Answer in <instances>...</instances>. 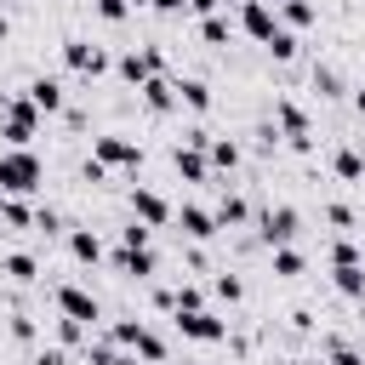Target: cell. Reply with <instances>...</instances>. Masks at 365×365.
Here are the masks:
<instances>
[{"instance_id": "6da1fadb", "label": "cell", "mask_w": 365, "mask_h": 365, "mask_svg": "<svg viewBox=\"0 0 365 365\" xmlns=\"http://www.w3.org/2000/svg\"><path fill=\"white\" fill-rule=\"evenodd\" d=\"M40 177H46L40 154H29V148H6L0 154V194H34Z\"/></svg>"}, {"instance_id": "7a4b0ae2", "label": "cell", "mask_w": 365, "mask_h": 365, "mask_svg": "<svg viewBox=\"0 0 365 365\" xmlns=\"http://www.w3.org/2000/svg\"><path fill=\"white\" fill-rule=\"evenodd\" d=\"M0 120H6L0 137H6L11 148H29V137L40 131V108L29 103V91H23V97H0Z\"/></svg>"}, {"instance_id": "3957f363", "label": "cell", "mask_w": 365, "mask_h": 365, "mask_svg": "<svg viewBox=\"0 0 365 365\" xmlns=\"http://www.w3.org/2000/svg\"><path fill=\"white\" fill-rule=\"evenodd\" d=\"M114 342H120V348H131V354H137V359H148V365H160V359H165V336H160V331H148L143 319H120V325H114Z\"/></svg>"}, {"instance_id": "277c9868", "label": "cell", "mask_w": 365, "mask_h": 365, "mask_svg": "<svg viewBox=\"0 0 365 365\" xmlns=\"http://www.w3.org/2000/svg\"><path fill=\"white\" fill-rule=\"evenodd\" d=\"M63 63H68L74 74H86V80L108 74V51H103V46H91V40H80V34H68V40H63Z\"/></svg>"}, {"instance_id": "5b68a950", "label": "cell", "mask_w": 365, "mask_h": 365, "mask_svg": "<svg viewBox=\"0 0 365 365\" xmlns=\"http://www.w3.org/2000/svg\"><path fill=\"white\" fill-rule=\"evenodd\" d=\"M120 80H131V86H143V80H154L160 68H165V57H160V46H137V51H125L120 63Z\"/></svg>"}, {"instance_id": "8992f818", "label": "cell", "mask_w": 365, "mask_h": 365, "mask_svg": "<svg viewBox=\"0 0 365 365\" xmlns=\"http://www.w3.org/2000/svg\"><path fill=\"white\" fill-rule=\"evenodd\" d=\"M274 125H279V137H285L291 148H308V114H302L291 97H274Z\"/></svg>"}, {"instance_id": "52a82bcc", "label": "cell", "mask_w": 365, "mask_h": 365, "mask_svg": "<svg viewBox=\"0 0 365 365\" xmlns=\"http://www.w3.org/2000/svg\"><path fill=\"white\" fill-rule=\"evenodd\" d=\"M257 234H262L268 245H291V240H297V211H291V205H268V211L257 217Z\"/></svg>"}, {"instance_id": "ba28073f", "label": "cell", "mask_w": 365, "mask_h": 365, "mask_svg": "<svg viewBox=\"0 0 365 365\" xmlns=\"http://www.w3.org/2000/svg\"><path fill=\"white\" fill-rule=\"evenodd\" d=\"M177 331H182L188 342H222V336H228V325H222L217 314H205V308H188V314H177Z\"/></svg>"}, {"instance_id": "9c48e42d", "label": "cell", "mask_w": 365, "mask_h": 365, "mask_svg": "<svg viewBox=\"0 0 365 365\" xmlns=\"http://www.w3.org/2000/svg\"><path fill=\"white\" fill-rule=\"evenodd\" d=\"M91 148H97V160H103V165H143V143H131V137H120V131L97 137Z\"/></svg>"}, {"instance_id": "30bf717a", "label": "cell", "mask_w": 365, "mask_h": 365, "mask_svg": "<svg viewBox=\"0 0 365 365\" xmlns=\"http://www.w3.org/2000/svg\"><path fill=\"white\" fill-rule=\"evenodd\" d=\"M240 29H245L251 40H262V46H268V40H274V29H279V17H274V6H268V0H245V6H240Z\"/></svg>"}, {"instance_id": "8fae6325", "label": "cell", "mask_w": 365, "mask_h": 365, "mask_svg": "<svg viewBox=\"0 0 365 365\" xmlns=\"http://www.w3.org/2000/svg\"><path fill=\"white\" fill-rule=\"evenodd\" d=\"M131 217L148 222V228H165V222H171V205H165V194H154V188H131Z\"/></svg>"}, {"instance_id": "7c38bea8", "label": "cell", "mask_w": 365, "mask_h": 365, "mask_svg": "<svg viewBox=\"0 0 365 365\" xmlns=\"http://www.w3.org/2000/svg\"><path fill=\"white\" fill-rule=\"evenodd\" d=\"M57 308L68 314V319H80V325H91L103 308H97V297L86 291V285H57Z\"/></svg>"}, {"instance_id": "4fadbf2b", "label": "cell", "mask_w": 365, "mask_h": 365, "mask_svg": "<svg viewBox=\"0 0 365 365\" xmlns=\"http://www.w3.org/2000/svg\"><path fill=\"white\" fill-rule=\"evenodd\" d=\"M29 103H34L40 114H63V108H68V97H63V80H51V74H34V80H29Z\"/></svg>"}, {"instance_id": "5bb4252c", "label": "cell", "mask_w": 365, "mask_h": 365, "mask_svg": "<svg viewBox=\"0 0 365 365\" xmlns=\"http://www.w3.org/2000/svg\"><path fill=\"white\" fill-rule=\"evenodd\" d=\"M114 268H120L125 279H148V274H154V251H148V245H120V251H114Z\"/></svg>"}, {"instance_id": "9a60e30c", "label": "cell", "mask_w": 365, "mask_h": 365, "mask_svg": "<svg viewBox=\"0 0 365 365\" xmlns=\"http://www.w3.org/2000/svg\"><path fill=\"white\" fill-rule=\"evenodd\" d=\"M137 91H143V103H148L154 114H171V108H177V80H165V74H154V80H143Z\"/></svg>"}, {"instance_id": "2e32d148", "label": "cell", "mask_w": 365, "mask_h": 365, "mask_svg": "<svg viewBox=\"0 0 365 365\" xmlns=\"http://www.w3.org/2000/svg\"><path fill=\"white\" fill-rule=\"evenodd\" d=\"M177 222H182L188 240H211V234H217V211H205V205H182Z\"/></svg>"}, {"instance_id": "e0dca14e", "label": "cell", "mask_w": 365, "mask_h": 365, "mask_svg": "<svg viewBox=\"0 0 365 365\" xmlns=\"http://www.w3.org/2000/svg\"><path fill=\"white\" fill-rule=\"evenodd\" d=\"M171 165H177V177H188V182H205V177H211V165H205V154H200L194 143H188V148H177V154H171Z\"/></svg>"}, {"instance_id": "ac0fdd59", "label": "cell", "mask_w": 365, "mask_h": 365, "mask_svg": "<svg viewBox=\"0 0 365 365\" xmlns=\"http://www.w3.org/2000/svg\"><path fill=\"white\" fill-rule=\"evenodd\" d=\"M68 257H74V262H103V240H97L91 228H74V234H68Z\"/></svg>"}, {"instance_id": "d6986e66", "label": "cell", "mask_w": 365, "mask_h": 365, "mask_svg": "<svg viewBox=\"0 0 365 365\" xmlns=\"http://www.w3.org/2000/svg\"><path fill=\"white\" fill-rule=\"evenodd\" d=\"M0 222L6 228H34V205H23V194H6L0 200Z\"/></svg>"}, {"instance_id": "ffe728a7", "label": "cell", "mask_w": 365, "mask_h": 365, "mask_svg": "<svg viewBox=\"0 0 365 365\" xmlns=\"http://www.w3.org/2000/svg\"><path fill=\"white\" fill-rule=\"evenodd\" d=\"M177 103H188L194 114H205L211 108V86L205 80H177Z\"/></svg>"}, {"instance_id": "44dd1931", "label": "cell", "mask_w": 365, "mask_h": 365, "mask_svg": "<svg viewBox=\"0 0 365 365\" xmlns=\"http://www.w3.org/2000/svg\"><path fill=\"white\" fill-rule=\"evenodd\" d=\"M331 165H336V177H342V182H359V177H365V154H359V148H336V154H331Z\"/></svg>"}, {"instance_id": "7402d4cb", "label": "cell", "mask_w": 365, "mask_h": 365, "mask_svg": "<svg viewBox=\"0 0 365 365\" xmlns=\"http://www.w3.org/2000/svg\"><path fill=\"white\" fill-rule=\"evenodd\" d=\"M0 268H6V279H17V285H29V279H34V274H40V262H34V257H29V251H11V257H6V262H0Z\"/></svg>"}, {"instance_id": "603a6c76", "label": "cell", "mask_w": 365, "mask_h": 365, "mask_svg": "<svg viewBox=\"0 0 365 365\" xmlns=\"http://www.w3.org/2000/svg\"><path fill=\"white\" fill-rule=\"evenodd\" d=\"M274 6H279V17H285V29H308V23L319 17V11L308 6V0H274Z\"/></svg>"}, {"instance_id": "cb8c5ba5", "label": "cell", "mask_w": 365, "mask_h": 365, "mask_svg": "<svg viewBox=\"0 0 365 365\" xmlns=\"http://www.w3.org/2000/svg\"><path fill=\"white\" fill-rule=\"evenodd\" d=\"M336 291H342V297H365V262L336 268Z\"/></svg>"}, {"instance_id": "d4e9b609", "label": "cell", "mask_w": 365, "mask_h": 365, "mask_svg": "<svg viewBox=\"0 0 365 365\" xmlns=\"http://www.w3.org/2000/svg\"><path fill=\"white\" fill-rule=\"evenodd\" d=\"M245 217H251V211H245L240 194H222V200H217V222H222V228H234V222H245Z\"/></svg>"}, {"instance_id": "484cf974", "label": "cell", "mask_w": 365, "mask_h": 365, "mask_svg": "<svg viewBox=\"0 0 365 365\" xmlns=\"http://www.w3.org/2000/svg\"><path fill=\"white\" fill-rule=\"evenodd\" d=\"M274 274H279V279H297V274H302V251L274 245Z\"/></svg>"}, {"instance_id": "4316f807", "label": "cell", "mask_w": 365, "mask_h": 365, "mask_svg": "<svg viewBox=\"0 0 365 365\" xmlns=\"http://www.w3.org/2000/svg\"><path fill=\"white\" fill-rule=\"evenodd\" d=\"M205 148H211V165H228V171L240 165V143H228V137H211Z\"/></svg>"}, {"instance_id": "83f0119b", "label": "cell", "mask_w": 365, "mask_h": 365, "mask_svg": "<svg viewBox=\"0 0 365 365\" xmlns=\"http://www.w3.org/2000/svg\"><path fill=\"white\" fill-rule=\"evenodd\" d=\"M200 40H205V46H222V40H228V17H217V11L200 17Z\"/></svg>"}, {"instance_id": "f1b7e54d", "label": "cell", "mask_w": 365, "mask_h": 365, "mask_svg": "<svg viewBox=\"0 0 365 365\" xmlns=\"http://www.w3.org/2000/svg\"><path fill=\"white\" fill-rule=\"evenodd\" d=\"M268 51H274L279 63H291V57H297V34H291V29L279 23V29H274V40H268Z\"/></svg>"}, {"instance_id": "f546056e", "label": "cell", "mask_w": 365, "mask_h": 365, "mask_svg": "<svg viewBox=\"0 0 365 365\" xmlns=\"http://www.w3.org/2000/svg\"><path fill=\"white\" fill-rule=\"evenodd\" d=\"M331 262H336V268H348V262H365V245H354V240L342 234V240L331 245Z\"/></svg>"}, {"instance_id": "4dcf8cb0", "label": "cell", "mask_w": 365, "mask_h": 365, "mask_svg": "<svg viewBox=\"0 0 365 365\" xmlns=\"http://www.w3.org/2000/svg\"><path fill=\"white\" fill-rule=\"evenodd\" d=\"M211 291H217L222 302H240V297H245V285H240L234 274H217V279H211Z\"/></svg>"}, {"instance_id": "1f68e13d", "label": "cell", "mask_w": 365, "mask_h": 365, "mask_svg": "<svg viewBox=\"0 0 365 365\" xmlns=\"http://www.w3.org/2000/svg\"><path fill=\"white\" fill-rule=\"evenodd\" d=\"M91 6H97L103 23H125V11H131V0H91Z\"/></svg>"}, {"instance_id": "d6a6232c", "label": "cell", "mask_w": 365, "mask_h": 365, "mask_svg": "<svg viewBox=\"0 0 365 365\" xmlns=\"http://www.w3.org/2000/svg\"><path fill=\"white\" fill-rule=\"evenodd\" d=\"M325 222H331V228H342V234H354V211H348L342 200H336V205H325Z\"/></svg>"}, {"instance_id": "836d02e7", "label": "cell", "mask_w": 365, "mask_h": 365, "mask_svg": "<svg viewBox=\"0 0 365 365\" xmlns=\"http://www.w3.org/2000/svg\"><path fill=\"white\" fill-rule=\"evenodd\" d=\"M325 348H331V365H365V354H354V348H348V342H336V336H331Z\"/></svg>"}, {"instance_id": "e575fe53", "label": "cell", "mask_w": 365, "mask_h": 365, "mask_svg": "<svg viewBox=\"0 0 365 365\" xmlns=\"http://www.w3.org/2000/svg\"><path fill=\"white\" fill-rule=\"evenodd\" d=\"M80 331H86V325H80V319H68V314H63V319H57V342H63V348H68V342H80Z\"/></svg>"}, {"instance_id": "d590c367", "label": "cell", "mask_w": 365, "mask_h": 365, "mask_svg": "<svg viewBox=\"0 0 365 365\" xmlns=\"http://www.w3.org/2000/svg\"><path fill=\"white\" fill-rule=\"evenodd\" d=\"M11 336H17V342H34V319H29V314H11Z\"/></svg>"}, {"instance_id": "8d00e7d4", "label": "cell", "mask_w": 365, "mask_h": 365, "mask_svg": "<svg viewBox=\"0 0 365 365\" xmlns=\"http://www.w3.org/2000/svg\"><path fill=\"white\" fill-rule=\"evenodd\" d=\"M314 86L331 97V91H336V68H314Z\"/></svg>"}, {"instance_id": "74e56055", "label": "cell", "mask_w": 365, "mask_h": 365, "mask_svg": "<svg viewBox=\"0 0 365 365\" xmlns=\"http://www.w3.org/2000/svg\"><path fill=\"white\" fill-rule=\"evenodd\" d=\"M29 365H63V348H40V354H34Z\"/></svg>"}, {"instance_id": "f35d334b", "label": "cell", "mask_w": 365, "mask_h": 365, "mask_svg": "<svg viewBox=\"0 0 365 365\" xmlns=\"http://www.w3.org/2000/svg\"><path fill=\"white\" fill-rule=\"evenodd\" d=\"M217 6H222V0H188V11H194V17H211Z\"/></svg>"}, {"instance_id": "ab89813d", "label": "cell", "mask_w": 365, "mask_h": 365, "mask_svg": "<svg viewBox=\"0 0 365 365\" xmlns=\"http://www.w3.org/2000/svg\"><path fill=\"white\" fill-rule=\"evenodd\" d=\"M148 6H154V11H165V17H171V11H182V6H188V0H148Z\"/></svg>"}, {"instance_id": "60d3db41", "label": "cell", "mask_w": 365, "mask_h": 365, "mask_svg": "<svg viewBox=\"0 0 365 365\" xmlns=\"http://www.w3.org/2000/svg\"><path fill=\"white\" fill-rule=\"evenodd\" d=\"M354 114H359V120H365V86H359V91H354Z\"/></svg>"}, {"instance_id": "b9f144b4", "label": "cell", "mask_w": 365, "mask_h": 365, "mask_svg": "<svg viewBox=\"0 0 365 365\" xmlns=\"http://www.w3.org/2000/svg\"><path fill=\"white\" fill-rule=\"evenodd\" d=\"M6 34H11V23H6V11H0V40H6Z\"/></svg>"}, {"instance_id": "7bdbcfd3", "label": "cell", "mask_w": 365, "mask_h": 365, "mask_svg": "<svg viewBox=\"0 0 365 365\" xmlns=\"http://www.w3.org/2000/svg\"><path fill=\"white\" fill-rule=\"evenodd\" d=\"M354 302H359V319H365V297H354Z\"/></svg>"}, {"instance_id": "ee69618b", "label": "cell", "mask_w": 365, "mask_h": 365, "mask_svg": "<svg viewBox=\"0 0 365 365\" xmlns=\"http://www.w3.org/2000/svg\"><path fill=\"white\" fill-rule=\"evenodd\" d=\"M131 6H148V0H131Z\"/></svg>"}, {"instance_id": "f6af8a7d", "label": "cell", "mask_w": 365, "mask_h": 365, "mask_svg": "<svg viewBox=\"0 0 365 365\" xmlns=\"http://www.w3.org/2000/svg\"><path fill=\"white\" fill-rule=\"evenodd\" d=\"M182 365H194V359H182Z\"/></svg>"}, {"instance_id": "bcb514c9", "label": "cell", "mask_w": 365, "mask_h": 365, "mask_svg": "<svg viewBox=\"0 0 365 365\" xmlns=\"http://www.w3.org/2000/svg\"><path fill=\"white\" fill-rule=\"evenodd\" d=\"M240 6H245V0H240Z\"/></svg>"}]
</instances>
